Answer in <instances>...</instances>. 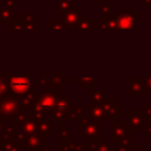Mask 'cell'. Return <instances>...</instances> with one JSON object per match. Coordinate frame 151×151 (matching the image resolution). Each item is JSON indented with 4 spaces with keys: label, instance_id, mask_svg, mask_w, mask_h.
<instances>
[{
    "label": "cell",
    "instance_id": "6da1fadb",
    "mask_svg": "<svg viewBox=\"0 0 151 151\" xmlns=\"http://www.w3.org/2000/svg\"><path fill=\"white\" fill-rule=\"evenodd\" d=\"M58 90L54 86L41 88V92L37 96L35 103L32 107V117L38 122L44 120L45 116L54 110L58 99Z\"/></svg>",
    "mask_w": 151,
    "mask_h": 151
},
{
    "label": "cell",
    "instance_id": "7a4b0ae2",
    "mask_svg": "<svg viewBox=\"0 0 151 151\" xmlns=\"http://www.w3.org/2000/svg\"><path fill=\"white\" fill-rule=\"evenodd\" d=\"M8 96L20 99L31 90L29 73H6Z\"/></svg>",
    "mask_w": 151,
    "mask_h": 151
},
{
    "label": "cell",
    "instance_id": "3957f363",
    "mask_svg": "<svg viewBox=\"0 0 151 151\" xmlns=\"http://www.w3.org/2000/svg\"><path fill=\"white\" fill-rule=\"evenodd\" d=\"M90 112L91 116L98 120L114 119L117 116L122 114V106L118 105L116 100H103L101 103L91 105Z\"/></svg>",
    "mask_w": 151,
    "mask_h": 151
},
{
    "label": "cell",
    "instance_id": "277c9868",
    "mask_svg": "<svg viewBox=\"0 0 151 151\" xmlns=\"http://www.w3.org/2000/svg\"><path fill=\"white\" fill-rule=\"evenodd\" d=\"M25 111L21 109L19 104V99L6 96L0 99V120L4 119H17Z\"/></svg>",
    "mask_w": 151,
    "mask_h": 151
},
{
    "label": "cell",
    "instance_id": "5b68a950",
    "mask_svg": "<svg viewBox=\"0 0 151 151\" xmlns=\"http://www.w3.org/2000/svg\"><path fill=\"white\" fill-rule=\"evenodd\" d=\"M131 127L129 123L125 122H113L112 123V140L117 142L119 146H130L131 144L127 143L129 140H132L131 138Z\"/></svg>",
    "mask_w": 151,
    "mask_h": 151
},
{
    "label": "cell",
    "instance_id": "8992f818",
    "mask_svg": "<svg viewBox=\"0 0 151 151\" xmlns=\"http://www.w3.org/2000/svg\"><path fill=\"white\" fill-rule=\"evenodd\" d=\"M138 24V14L132 8H123L119 14H116V26L119 29H134Z\"/></svg>",
    "mask_w": 151,
    "mask_h": 151
},
{
    "label": "cell",
    "instance_id": "52a82bcc",
    "mask_svg": "<svg viewBox=\"0 0 151 151\" xmlns=\"http://www.w3.org/2000/svg\"><path fill=\"white\" fill-rule=\"evenodd\" d=\"M80 133L86 138H98L100 133L99 120L92 116H81L80 117Z\"/></svg>",
    "mask_w": 151,
    "mask_h": 151
},
{
    "label": "cell",
    "instance_id": "ba28073f",
    "mask_svg": "<svg viewBox=\"0 0 151 151\" xmlns=\"http://www.w3.org/2000/svg\"><path fill=\"white\" fill-rule=\"evenodd\" d=\"M73 107V100L70 99L67 94H61L58 96L57 104L54 106V110L52 111V116L55 120L65 118V116L68 113V111Z\"/></svg>",
    "mask_w": 151,
    "mask_h": 151
},
{
    "label": "cell",
    "instance_id": "9c48e42d",
    "mask_svg": "<svg viewBox=\"0 0 151 151\" xmlns=\"http://www.w3.org/2000/svg\"><path fill=\"white\" fill-rule=\"evenodd\" d=\"M146 116L144 111H129L127 112V123L132 130L142 131L146 125Z\"/></svg>",
    "mask_w": 151,
    "mask_h": 151
},
{
    "label": "cell",
    "instance_id": "30bf717a",
    "mask_svg": "<svg viewBox=\"0 0 151 151\" xmlns=\"http://www.w3.org/2000/svg\"><path fill=\"white\" fill-rule=\"evenodd\" d=\"M83 18H85L84 13H81L78 8L74 7L73 9H71V11H68L66 14H64V15L60 18V20L63 21L65 28H76L77 25L79 24V21H80Z\"/></svg>",
    "mask_w": 151,
    "mask_h": 151
},
{
    "label": "cell",
    "instance_id": "8fae6325",
    "mask_svg": "<svg viewBox=\"0 0 151 151\" xmlns=\"http://www.w3.org/2000/svg\"><path fill=\"white\" fill-rule=\"evenodd\" d=\"M129 92L133 94V98H138L140 93H147L145 80L142 78H130L129 79Z\"/></svg>",
    "mask_w": 151,
    "mask_h": 151
},
{
    "label": "cell",
    "instance_id": "7c38bea8",
    "mask_svg": "<svg viewBox=\"0 0 151 151\" xmlns=\"http://www.w3.org/2000/svg\"><path fill=\"white\" fill-rule=\"evenodd\" d=\"M37 88H31L24 97H21L20 99H19V104H20V106H21V109L25 111V110H27V109H32L33 107V105H34V103H35V99H37Z\"/></svg>",
    "mask_w": 151,
    "mask_h": 151
},
{
    "label": "cell",
    "instance_id": "4fadbf2b",
    "mask_svg": "<svg viewBox=\"0 0 151 151\" xmlns=\"http://www.w3.org/2000/svg\"><path fill=\"white\" fill-rule=\"evenodd\" d=\"M19 19L25 25V29L37 28V15L34 13H21Z\"/></svg>",
    "mask_w": 151,
    "mask_h": 151
},
{
    "label": "cell",
    "instance_id": "5bb4252c",
    "mask_svg": "<svg viewBox=\"0 0 151 151\" xmlns=\"http://www.w3.org/2000/svg\"><path fill=\"white\" fill-rule=\"evenodd\" d=\"M15 9L9 7H2L0 9V24H11L14 20Z\"/></svg>",
    "mask_w": 151,
    "mask_h": 151
},
{
    "label": "cell",
    "instance_id": "9a60e30c",
    "mask_svg": "<svg viewBox=\"0 0 151 151\" xmlns=\"http://www.w3.org/2000/svg\"><path fill=\"white\" fill-rule=\"evenodd\" d=\"M58 18L60 19L64 14H66L68 11L73 9V0H58Z\"/></svg>",
    "mask_w": 151,
    "mask_h": 151
},
{
    "label": "cell",
    "instance_id": "2e32d148",
    "mask_svg": "<svg viewBox=\"0 0 151 151\" xmlns=\"http://www.w3.org/2000/svg\"><path fill=\"white\" fill-rule=\"evenodd\" d=\"M74 83H78L79 87H81V88H92L93 90L94 85L100 83V78H81V79L76 78Z\"/></svg>",
    "mask_w": 151,
    "mask_h": 151
},
{
    "label": "cell",
    "instance_id": "e0dca14e",
    "mask_svg": "<svg viewBox=\"0 0 151 151\" xmlns=\"http://www.w3.org/2000/svg\"><path fill=\"white\" fill-rule=\"evenodd\" d=\"M51 78V83H52V86L57 87V88H60L64 86V84H66L68 81V79L66 77H64L63 73H52V76L50 77Z\"/></svg>",
    "mask_w": 151,
    "mask_h": 151
},
{
    "label": "cell",
    "instance_id": "ac0fdd59",
    "mask_svg": "<svg viewBox=\"0 0 151 151\" xmlns=\"http://www.w3.org/2000/svg\"><path fill=\"white\" fill-rule=\"evenodd\" d=\"M98 27L99 28H110V29L117 28V26H116V14H112L109 18L101 19V21L98 25Z\"/></svg>",
    "mask_w": 151,
    "mask_h": 151
},
{
    "label": "cell",
    "instance_id": "d6986e66",
    "mask_svg": "<svg viewBox=\"0 0 151 151\" xmlns=\"http://www.w3.org/2000/svg\"><path fill=\"white\" fill-rule=\"evenodd\" d=\"M105 92H106L105 88H103V90H92V92H91V105L101 103L104 100Z\"/></svg>",
    "mask_w": 151,
    "mask_h": 151
},
{
    "label": "cell",
    "instance_id": "ffe728a7",
    "mask_svg": "<svg viewBox=\"0 0 151 151\" xmlns=\"http://www.w3.org/2000/svg\"><path fill=\"white\" fill-rule=\"evenodd\" d=\"M8 96V85H7V74L0 73V99Z\"/></svg>",
    "mask_w": 151,
    "mask_h": 151
},
{
    "label": "cell",
    "instance_id": "44dd1931",
    "mask_svg": "<svg viewBox=\"0 0 151 151\" xmlns=\"http://www.w3.org/2000/svg\"><path fill=\"white\" fill-rule=\"evenodd\" d=\"M94 27H97L96 26V22H94V20L93 19H88V18H83L80 21H79V24L77 25V29H88V28H91V29H93Z\"/></svg>",
    "mask_w": 151,
    "mask_h": 151
},
{
    "label": "cell",
    "instance_id": "7402d4cb",
    "mask_svg": "<svg viewBox=\"0 0 151 151\" xmlns=\"http://www.w3.org/2000/svg\"><path fill=\"white\" fill-rule=\"evenodd\" d=\"M47 28L48 29H66L63 21L59 19V18H55V19H47Z\"/></svg>",
    "mask_w": 151,
    "mask_h": 151
},
{
    "label": "cell",
    "instance_id": "603a6c76",
    "mask_svg": "<svg viewBox=\"0 0 151 151\" xmlns=\"http://www.w3.org/2000/svg\"><path fill=\"white\" fill-rule=\"evenodd\" d=\"M50 86H52V83H51V78L50 77H47L46 74H44V76H41L39 79H38V81H37V90H41V88H45V87H50Z\"/></svg>",
    "mask_w": 151,
    "mask_h": 151
},
{
    "label": "cell",
    "instance_id": "cb8c5ba5",
    "mask_svg": "<svg viewBox=\"0 0 151 151\" xmlns=\"http://www.w3.org/2000/svg\"><path fill=\"white\" fill-rule=\"evenodd\" d=\"M112 14H113V13H112V5L106 4V2H103L101 8H100V15H101V19L109 18V17H111Z\"/></svg>",
    "mask_w": 151,
    "mask_h": 151
},
{
    "label": "cell",
    "instance_id": "d4e9b609",
    "mask_svg": "<svg viewBox=\"0 0 151 151\" xmlns=\"http://www.w3.org/2000/svg\"><path fill=\"white\" fill-rule=\"evenodd\" d=\"M92 146H93V151H110L111 150L110 144L105 143L104 139L101 140V143H93Z\"/></svg>",
    "mask_w": 151,
    "mask_h": 151
},
{
    "label": "cell",
    "instance_id": "484cf974",
    "mask_svg": "<svg viewBox=\"0 0 151 151\" xmlns=\"http://www.w3.org/2000/svg\"><path fill=\"white\" fill-rule=\"evenodd\" d=\"M8 26L11 29H24L25 28V25L20 21V19H14L11 24H8Z\"/></svg>",
    "mask_w": 151,
    "mask_h": 151
},
{
    "label": "cell",
    "instance_id": "4316f807",
    "mask_svg": "<svg viewBox=\"0 0 151 151\" xmlns=\"http://www.w3.org/2000/svg\"><path fill=\"white\" fill-rule=\"evenodd\" d=\"M4 6L15 9V8H19L20 7V1L19 0H5L4 1Z\"/></svg>",
    "mask_w": 151,
    "mask_h": 151
},
{
    "label": "cell",
    "instance_id": "83f0119b",
    "mask_svg": "<svg viewBox=\"0 0 151 151\" xmlns=\"http://www.w3.org/2000/svg\"><path fill=\"white\" fill-rule=\"evenodd\" d=\"M145 85H146V90H147V93L151 92V78H145Z\"/></svg>",
    "mask_w": 151,
    "mask_h": 151
},
{
    "label": "cell",
    "instance_id": "f1b7e54d",
    "mask_svg": "<svg viewBox=\"0 0 151 151\" xmlns=\"http://www.w3.org/2000/svg\"><path fill=\"white\" fill-rule=\"evenodd\" d=\"M140 4H143L144 7H151V0H139Z\"/></svg>",
    "mask_w": 151,
    "mask_h": 151
},
{
    "label": "cell",
    "instance_id": "f546056e",
    "mask_svg": "<svg viewBox=\"0 0 151 151\" xmlns=\"http://www.w3.org/2000/svg\"><path fill=\"white\" fill-rule=\"evenodd\" d=\"M20 2H35L37 0H19Z\"/></svg>",
    "mask_w": 151,
    "mask_h": 151
},
{
    "label": "cell",
    "instance_id": "4dcf8cb0",
    "mask_svg": "<svg viewBox=\"0 0 151 151\" xmlns=\"http://www.w3.org/2000/svg\"><path fill=\"white\" fill-rule=\"evenodd\" d=\"M96 2H105V0H96Z\"/></svg>",
    "mask_w": 151,
    "mask_h": 151
},
{
    "label": "cell",
    "instance_id": "1f68e13d",
    "mask_svg": "<svg viewBox=\"0 0 151 151\" xmlns=\"http://www.w3.org/2000/svg\"><path fill=\"white\" fill-rule=\"evenodd\" d=\"M80 2H86V1H88V0H79Z\"/></svg>",
    "mask_w": 151,
    "mask_h": 151
},
{
    "label": "cell",
    "instance_id": "d6a6232c",
    "mask_svg": "<svg viewBox=\"0 0 151 151\" xmlns=\"http://www.w3.org/2000/svg\"><path fill=\"white\" fill-rule=\"evenodd\" d=\"M137 151H142V149H139V150H137Z\"/></svg>",
    "mask_w": 151,
    "mask_h": 151
}]
</instances>
